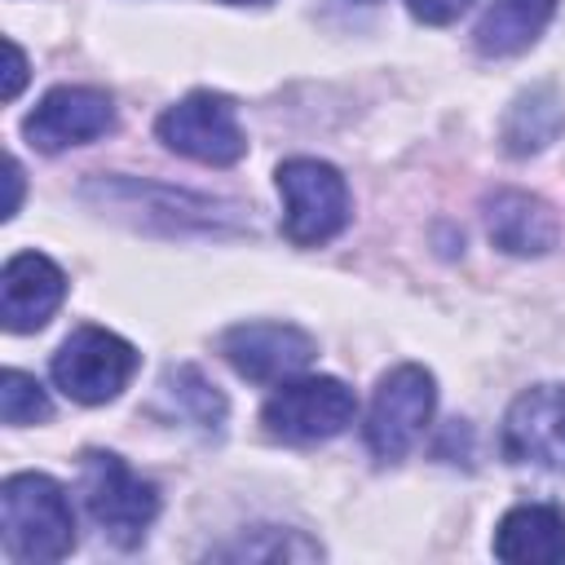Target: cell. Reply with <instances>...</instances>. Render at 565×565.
Here are the masks:
<instances>
[{"mask_svg":"<svg viewBox=\"0 0 565 565\" xmlns=\"http://www.w3.org/2000/svg\"><path fill=\"white\" fill-rule=\"evenodd\" d=\"M0 539L18 565L62 561L75 547V512L66 490L44 472H13L0 486Z\"/></svg>","mask_w":565,"mask_h":565,"instance_id":"cell-1","label":"cell"},{"mask_svg":"<svg viewBox=\"0 0 565 565\" xmlns=\"http://www.w3.org/2000/svg\"><path fill=\"white\" fill-rule=\"evenodd\" d=\"M79 494L88 516L102 525V534H110L119 547L141 543V534L150 530V521L159 516V490L150 481H141L119 455L110 450H88L79 463Z\"/></svg>","mask_w":565,"mask_h":565,"instance_id":"cell-2","label":"cell"},{"mask_svg":"<svg viewBox=\"0 0 565 565\" xmlns=\"http://www.w3.org/2000/svg\"><path fill=\"white\" fill-rule=\"evenodd\" d=\"M278 194H282V230L296 247H318L349 225V185L322 159L278 163Z\"/></svg>","mask_w":565,"mask_h":565,"instance_id":"cell-3","label":"cell"},{"mask_svg":"<svg viewBox=\"0 0 565 565\" xmlns=\"http://www.w3.org/2000/svg\"><path fill=\"white\" fill-rule=\"evenodd\" d=\"M137 371V349L106 327H79L53 353V384L84 406H102L128 388Z\"/></svg>","mask_w":565,"mask_h":565,"instance_id":"cell-4","label":"cell"},{"mask_svg":"<svg viewBox=\"0 0 565 565\" xmlns=\"http://www.w3.org/2000/svg\"><path fill=\"white\" fill-rule=\"evenodd\" d=\"M353 415H358L353 388H344L335 375H305V380L291 375L269 393L260 424L278 441H327L344 433Z\"/></svg>","mask_w":565,"mask_h":565,"instance_id":"cell-5","label":"cell"},{"mask_svg":"<svg viewBox=\"0 0 565 565\" xmlns=\"http://www.w3.org/2000/svg\"><path fill=\"white\" fill-rule=\"evenodd\" d=\"M154 128H159V141L168 150H177L185 159H199V163H212V168L238 163L247 154V137L238 128V115L221 93L181 97L177 106H168L159 115Z\"/></svg>","mask_w":565,"mask_h":565,"instance_id":"cell-6","label":"cell"},{"mask_svg":"<svg viewBox=\"0 0 565 565\" xmlns=\"http://www.w3.org/2000/svg\"><path fill=\"white\" fill-rule=\"evenodd\" d=\"M433 402H437V384L424 366H415V362L393 366L375 384L371 415H366V446L380 459H402L415 446V437L424 433Z\"/></svg>","mask_w":565,"mask_h":565,"instance_id":"cell-7","label":"cell"},{"mask_svg":"<svg viewBox=\"0 0 565 565\" xmlns=\"http://www.w3.org/2000/svg\"><path fill=\"white\" fill-rule=\"evenodd\" d=\"M503 455L521 468L565 472V384L525 388L508 406Z\"/></svg>","mask_w":565,"mask_h":565,"instance_id":"cell-8","label":"cell"},{"mask_svg":"<svg viewBox=\"0 0 565 565\" xmlns=\"http://www.w3.org/2000/svg\"><path fill=\"white\" fill-rule=\"evenodd\" d=\"M110 128H115V102L110 93L88 88V84H57L53 93L40 97V106L22 124L26 141L49 154L66 146H84Z\"/></svg>","mask_w":565,"mask_h":565,"instance_id":"cell-9","label":"cell"},{"mask_svg":"<svg viewBox=\"0 0 565 565\" xmlns=\"http://www.w3.org/2000/svg\"><path fill=\"white\" fill-rule=\"evenodd\" d=\"M225 362L256 384H282L313 362V340L291 322H243L221 335Z\"/></svg>","mask_w":565,"mask_h":565,"instance_id":"cell-10","label":"cell"},{"mask_svg":"<svg viewBox=\"0 0 565 565\" xmlns=\"http://www.w3.org/2000/svg\"><path fill=\"white\" fill-rule=\"evenodd\" d=\"M62 300H66V274L49 256L18 252L4 260V274H0L4 331H40L57 313Z\"/></svg>","mask_w":565,"mask_h":565,"instance_id":"cell-11","label":"cell"},{"mask_svg":"<svg viewBox=\"0 0 565 565\" xmlns=\"http://www.w3.org/2000/svg\"><path fill=\"white\" fill-rule=\"evenodd\" d=\"M486 234L494 247H503L512 256H543L556 247L561 225L543 199H534L525 190H499L486 199Z\"/></svg>","mask_w":565,"mask_h":565,"instance_id":"cell-12","label":"cell"},{"mask_svg":"<svg viewBox=\"0 0 565 565\" xmlns=\"http://www.w3.org/2000/svg\"><path fill=\"white\" fill-rule=\"evenodd\" d=\"M494 556L512 565H556L565 561V512L547 503L512 508L494 530Z\"/></svg>","mask_w":565,"mask_h":565,"instance_id":"cell-13","label":"cell"},{"mask_svg":"<svg viewBox=\"0 0 565 565\" xmlns=\"http://www.w3.org/2000/svg\"><path fill=\"white\" fill-rule=\"evenodd\" d=\"M552 13H556V0H494L481 13L472 40L486 57H512L543 35Z\"/></svg>","mask_w":565,"mask_h":565,"instance_id":"cell-14","label":"cell"},{"mask_svg":"<svg viewBox=\"0 0 565 565\" xmlns=\"http://www.w3.org/2000/svg\"><path fill=\"white\" fill-rule=\"evenodd\" d=\"M561 128H565V102L552 84H539L512 102V110L503 119V146L512 154H534L547 141H556Z\"/></svg>","mask_w":565,"mask_h":565,"instance_id":"cell-15","label":"cell"},{"mask_svg":"<svg viewBox=\"0 0 565 565\" xmlns=\"http://www.w3.org/2000/svg\"><path fill=\"white\" fill-rule=\"evenodd\" d=\"M163 393L172 397V406H177L181 415H190V419L203 424V428H216V424L225 419V397H221L216 384H207L203 371H194V366H168Z\"/></svg>","mask_w":565,"mask_h":565,"instance_id":"cell-16","label":"cell"},{"mask_svg":"<svg viewBox=\"0 0 565 565\" xmlns=\"http://www.w3.org/2000/svg\"><path fill=\"white\" fill-rule=\"evenodd\" d=\"M0 419L4 424H35V419H49V397L44 388L22 375V371H4L0 375Z\"/></svg>","mask_w":565,"mask_h":565,"instance_id":"cell-17","label":"cell"},{"mask_svg":"<svg viewBox=\"0 0 565 565\" xmlns=\"http://www.w3.org/2000/svg\"><path fill=\"white\" fill-rule=\"evenodd\" d=\"M411 4V13L419 18V22H428V26H446V22H455L472 0H406Z\"/></svg>","mask_w":565,"mask_h":565,"instance_id":"cell-18","label":"cell"},{"mask_svg":"<svg viewBox=\"0 0 565 565\" xmlns=\"http://www.w3.org/2000/svg\"><path fill=\"white\" fill-rule=\"evenodd\" d=\"M4 57H9V71H4V102H13L18 88L26 84V57H22V49H18L13 40H4Z\"/></svg>","mask_w":565,"mask_h":565,"instance_id":"cell-19","label":"cell"},{"mask_svg":"<svg viewBox=\"0 0 565 565\" xmlns=\"http://www.w3.org/2000/svg\"><path fill=\"white\" fill-rule=\"evenodd\" d=\"M4 181H9V203H4L0 216L9 221V216H18V199H22V168H18V159L4 163Z\"/></svg>","mask_w":565,"mask_h":565,"instance_id":"cell-20","label":"cell"},{"mask_svg":"<svg viewBox=\"0 0 565 565\" xmlns=\"http://www.w3.org/2000/svg\"><path fill=\"white\" fill-rule=\"evenodd\" d=\"M225 4H265V0H225Z\"/></svg>","mask_w":565,"mask_h":565,"instance_id":"cell-21","label":"cell"}]
</instances>
